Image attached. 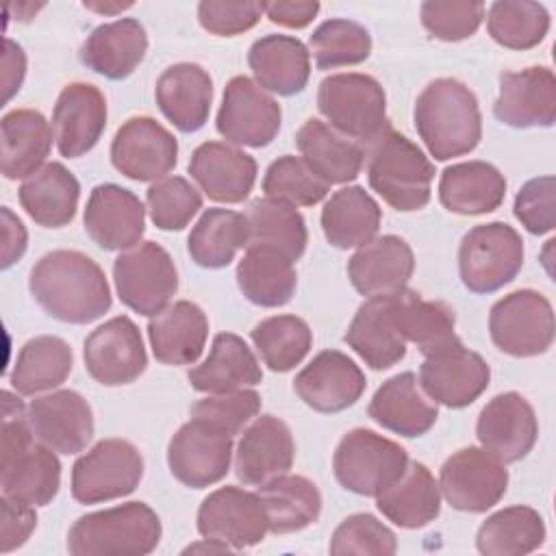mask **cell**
Returning <instances> with one entry per match:
<instances>
[{
  "label": "cell",
  "instance_id": "obj_18",
  "mask_svg": "<svg viewBox=\"0 0 556 556\" xmlns=\"http://www.w3.org/2000/svg\"><path fill=\"white\" fill-rule=\"evenodd\" d=\"M417 380L434 404L463 408L486 391L491 369L478 352L456 343L426 356Z\"/></svg>",
  "mask_w": 556,
  "mask_h": 556
},
{
  "label": "cell",
  "instance_id": "obj_9",
  "mask_svg": "<svg viewBox=\"0 0 556 556\" xmlns=\"http://www.w3.org/2000/svg\"><path fill=\"white\" fill-rule=\"evenodd\" d=\"M113 280L119 300L135 313L154 317L178 291V271L169 252L154 243L141 241L124 250L113 263Z\"/></svg>",
  "mask_w": 556,
  "mask_h": 556
},
{
  "label": "cell",
  "instance_id": "obj_7",
  "mask_svg": "<svg viewBox=\"0 0 556 556\" xmlns=\"http://www.w3.org/2000/svg\"><path fill=\"white\" fill-rule=\"evenodd\" d=\"M406 450L367 428L348 430L332 456L337 482L365 497L380 495L408 467Z\"/></svg>",
  "mask_w": 556,
  "mask_h": 556
},
{
  "label": "cell",
  "instance_id": "obj_56",
  "mask_svg": "<svg viewBox=\"0 0 556 556\" xmlns=\"http://www.w3.org/2000/svg\"><path fill=\"white\" fill-rule=\"evenodd\" d=\"M515 217L532 235H547L556 226V180L554 176H539L528 180L513 206Z\"/></svg>",
  "mask_w": 556,
  "mask_h": 556
},
{
  "label": "cell",
  "instance_id": "obj_8",
  "mask_svg": "<svg viewBox=\"0 0 556 556\" xmlns=\"http://www.w3.org/2000/svg\"><path fill=\"white\" fill-rule=\"evenodd\" d=\"M523 265V239L504 224L491 222L473 226L460 239L458 274L473 293H493L515 280Z\"/></svg>",
  "mask_w": 556,
  "mask_h": 556
},
{
  "label": "cell",
  "instance_id": "obj_32",
  "mask_svg": "<svg viewBox=\"0 0 556 556\" xmlns=\"http://www.w3.org/2000/svg\"><path fill=\"white\" fill-rule=\"evenodd\" d=\"M148 52V35L139 20L122 17L100 24L87 35L80 61L96 74L122 80L130 76Z\"/></svg>",
  "mask_w": 556,
  "mask_h": 556
},
{
  "label": "cell",
  "instance_id": "obj_38",
  "mask_svg": "<svg viewBox=\"0 0 556 556\" xmlns=\"http://www.w3.org/2000/svg\"><path fill=\"white\" fill-rule=\"evenodd\" d=\"M378 510L400 528H424L441 513V489L424 463H408L404 473L376 495Z\"/></svg>",
  "mask_w": 556,
  "mask_h": 556
},
{
  "label": "cell",
  "instance_id": "obj_17",
  "mask_svg": "<svg viewBox=\"0 0 556 556\" xmlns=\"http://www.w3.org/2000/svg\"><path fill=\"white\" fill-rule=\"evenodd\" d=\"M198 532L232 549H245L261 543L269 526L256 493L241 486H219L198 508Z\"/></svg>",
  "mask_w": 556,
  "mask_h": 556
},
{
  "label": "cell",
  "instance_id": "obj_26",
  "mask_svg": "<svg viewBox=\"0 0 556 556\" xmlns=\"http://www.w3.org/2000/svg\"><path fill=\"white\" fill-rule=\"evenodd\" d=\"M295 458V443L289 426L274 417H256L241 434L235 452V473L243 484L258 486L289 473Z\"/></svg>",
  "mask_w": 556,
  "mask_h": 556
},
{
  "label": "cell",
  "instance_id": "obj_36",
  "mask_svg": "<svg viewBox=\"0 0 556 556\" xmlns=\"http://www.w3.org/2000/svg\"><path fill=\"white\" fill-rule=\"evenodd\" d=\"M187 378L200 393H226L258 384L263 371L254 352L239 334L219 332L213 339L208 356Z\"/></svg>",
  "mask_w": 556,
  "mask_h": 556
},
{
  "label": "cell",
  "instance_id": "obj_50",
  "mask_svg": "<svg viewBox=\"0 0 556 556\" xmlns=\"http://www.w3.org/2000/svg\"><path fill=\"white\" fill-rule=\"evenodd\" d=\"M308 52L313 54L317 70L358 65L371 52V35L354 20L332 17L313 30L308 37Z\"/></svg>",
  "mask_w": 556,
  "mask_h": 556
},
{
  "label": "cell",
  "instance_id": "obj_60",
  "mask_svg": "<svg viewBox=\"0 0 556 556\" xmlns=\"http://www.w3.org/2000/svg\"><path fill=\"white\" fill-rule=\"evenodd\" d=\"M26 228L9 206H2V269H9L26 252Z\"/></svg>",
  "mask_w": 556,
  "mask_h": 556
},
{
  "label": "cell",
  "instance_id": "obj_44",
  "mask_svg": "<svg viewBox=\"0 0 556 556\" xmlns=\"http://www.w3.org/2000/svg\"><path fill=\"white\" fill-rule=\"evenodd\" d=\"M248 219L230 208H206L189 232L187 250L195 265L222 269L241 248H248Z\"/></svg>",
  "mask_w": 556,
  "mask_h": 556
},
{
  "label": "cell",
  "instance_id": "obj_2",
  "mask_svg": "<svg viewBox=\"0 0 556 556\" xmlns=\"http://www.w3.org/2000/svg\"><path fill=\"white\" fill-rule=\"evenodd\" d=\"M26 408L17 395L2 391V495L30 504H50L61 486L56 452L35 443Z\"/></svg>",
  "mask_w": 556,
  "mask_h": 556
},
{
  "label": "cell",
  "instance_id": "obj_31",
  "mask_svg": "<svg viewBox=\"0 0 556 556\" xmlns=\"http://www.w3.org/2000/svg\"><path fill=\"white\" fill-rule=\"evenodd\" d=\"M208 337L206 313L189 300L165 306L148 321L152 354L163 365H191L200 358Z\"/></svg>",
  "mask_w": 556,
  "mask_h": 556
},
{
  "label": "cell",
  "instance_id": "obj_47",
  "mask_svg": "<svg viewBox=\"0 0 556 556\" xmlns=\"http://www.w3.org/2000/svg\"><path fill=\"white\" fill-rule=\"evenodd\" d=\"M397 319L406 343H415L424 356L460 343L454 332V311L443 302L424 300L413 289L400 291Z\"/></svg>",
  "mask_w": 556,
  "mask_h": 556
},
{
  "label": "cell",
  "instance_id": "obj_37",
  "mask_svg": "<svg viewBox=\"0 0 556 556\" xmlns=\"http://www.w3.org/2000/svg\"><path fill=\"white\" fill-rule=\"evenodd\" d=\"M17 195L22 208L35 224L61 228L76 215L80 185L63 163L52 161L24 178Z\"/></svg>",
  "mask_w": 556,
  "mask_h": 556
},
{
  "label": "cell",
  "instance_id": "obj_46",
  "mask_svg": "<svg viewBox=\"0 0 556 556\" xmlns=\"http://www.w3.org/2000/svg\"><path fill=\"white\" fill-rule=\"evenodd\" d=\"M243 215L248 219V245H267L280 250L293 263L304 254L308 232L304 217L295 211V206L265 195L250 202Z\"/></svg>",
  "mask_w": 556,
  "mask_h": 556
},
{
  "label": "cell",
  "instance_id": "obj_49",
  "mask_svg": "<svg viewBox=\"0 0 556 556\" xmlns=\"http://www.w3.org/2000/svg\"><path fill=\"white\" fill-rule=\"evenodd\" d=\"M486 30L495 43L508 50H530L545 39L549 13L539 2L497 0L486 11Z\"/></svg>",
  "mask_w": 556,
  "mask_h": 556
},
{
  "label": "cell",
  "instance_id": "obj_12",
  "mask_svg": "<svg viewBox=\"0 0 556 556\" xmlns=\"http://www.w3.org/2000/svg\"><path fill=\"white\" fill-rule=\"evenodd\" d=\"M508 469L484 447L454 452L439 471V489L445 502L463 513H484L506 493Z\"/></svg>",
  "mask_w": 556,
  "mask_h": 556
},
{
  "label": "cell",
  "instance_id": "obj_43",
  "mask_svg": "<svg viewBox=\"0 0 556 556\" xmlns=\"http://www.w3.org/2000/svg\"><path fill=\"white\" fill-rule=\"evenodd\" d=\"M72 365V348L61 337L41 334L20 348L9 382L17 395H37L63 384Z\"/></svg>",
  "mask_w": 556,
  "mask_h": 556
},
{
  "label": "cell",
  "instance_id": "obj_33",
  "mask_svg": "<svg viewBox=\"0 0 556 556\" xmlns=\"http://www.w3.org/2000/svg\"><path fill=\"white\" fill-rule=\"evenodd\" d=\"M248 65L267 93L295 96L311 76V52L291 35H265L250 46Z\"/></svg>",
  "mask_w": 556,
  "mask_h": 556
},
{
  "label": "cell",
  "instance_id": "obj_20",
  "mask_svg": "<svg viewBox=\"0 0 556 556\" xmlns=\"http://www.w3.org/2000/svg\"><path fill=\"white\" fill-rule=\"evenodd\" d=\"M476 434L480 445L495 458L502 463H517L526 458L536 443V413L521 393H500L480 410Z\"/></svg>",
  "mask_w": 556,
  "mask_h": 556
},
{
  "label": "cell",
  "instance_id": "obj_1",
  "mask_svg": "<svg viewBox=\"0 0 556 556\" xmlns=\"http://www.w3.org/2000/svg\"><path fill=\"white\" fill-rule=\"evenodd\" d=\"M28 289L35 302L65 324H91L113 304L102 267L78 250H52L30 269Z\"/></svg>",
  "mask_w": 556,
  "mask_h": 556
},
{
  "label": "cell",
  "instance_id": "obj_45",
  "mask_svg": "<svg viewBox=\"0 0 556 556\" xmlns=\"http://www.w3.org/2000/svg\"><path fill=\"white\" fill-rule=\"evenodd\" d=\"M545 541V523L530 506H508L482 521L476 547L484 556H523Z\"/></svg>",
  "mask_w": 556,
  "mask_h": 556
},
{
  "label": "cell",
  "instance_id": "obj_55",
  "mask_svg": "<svg viewBox=\"0 0 556 556\" xmlns=\"http://www.w3.org/2000/svg\"><path fill=\"white\" fill-rule=\"evenodd\" d=\"M419 17L432 37L441 41H463L480 28L484 20V4L460 0H426L419 7Z\"/></svg>",
  "mask_w": 556,
  "mask_h": 556
},
{
  "label": "cell",
  "instance_id": "obj_63",
  "mask_svg": "<svg viewBox=\"0 0 556 556\" xmlns=\"http://www.w3.org/2000/svg\"><path fill=\"white\" fill-rule=\"evenodd\" d=\"M191 552H232V547H228L226 543H222V541H215V539H204L202 536V541L200 543H193V545H189L187 549H185V554H191Z\"/></svg>",
  "mask_w": 556,
  "mask_h": 556
},
{
  "label": "cell",
  "instance_id": "obj_62",
  "mask_svg": "<svg viewBox=\"0 0 556 556\" xmlns=\"http://www.w3.org/2000/svg\"><path fill=\"white\" fill-rule=\"evenodd\" d=\"M85 9L96 11V13H104V15H117L126 9L132 7V2H83Z\"/></svg>",
  "mask_w": 556,
  "mask_h": 556
},
{
  "label": "cell",
  "instance_id": "obj_15",
  "mask_svg": "<svg viewBox=\"0 0 556 556\" xmlns=\"http://www.w3.org/2000/svg\"><path fill=\"white\" fill-rule=\"evenodd\" d=\"M111 163L130 180L156 182L176 167L178 141L156 119L137 115L117 128L111 141Z\"/></svg>",
  "mask_w": 556,
  "mask_h": 556
},
{
  "label": "cell",
  "instance_id": "obj_59",
  "mask_svg": "<svg viewBox=\"0 0 556 556\" xmlns=\"http://www.w3.org/2000/svg\"><path fill=\"white\" fill-rule=\"evenodd\" d=\"M319 9H321L319 2H289V0L263 2V13L269 17V22L280 24L285 28L308 26L319 13Z\"/></svg>",
  "mask_w": 556,
  "mask_h": 556
},
{
  "label": "cell",
  "instance_id": "obj_14",
  "mask_svg": "<svg viewBox=\"0 0 556 556\" xmlns=\"http://www.w3.org/2000/svg\"><path fill=\"white\" fill-rule=\"evenodd\" d=\"M280 119V104L263 87L248 76H235L224 89L215 126L235 146L265 148L276 139Z\"/></svg>",
  "mask_w": 556,
  "mask_h": 556
},
{
  "label": "cell",
  "instance_id": "obj_39",
  "mask_svg": "<svg viewBox=\"0 0 556 556\" xmlns=\"http://www.w3.org/2000/svg\"><path fill=\"white\" fill-rule=\"evenodd\" d=\"M2 176L7 180L28 178L43 167L52 148V126L33 109H15L2 117Z\"/></svg>",
  "mask_w": 556,
  "mask_h": 556
},
{
  "label": "cell",
  "instance_id": "obj_35",
  "mask_svg": "<svg viewBox=\"0 0 556 556\" xmlns=\"http://www.w3.org/2000/svg\"><path fill=\"white\" fill-rule=\"evenodd\" d=\"M295 143L302 161L330 187L352 182L363 169V148L321 119H306L295 135Z\"/></svg>",
  "mask_w": 556,
  "mask_h": 556
},
{
  "label": "cell",
  "instance_id": "obj_22",
  "mask_svg": "<svg viewBox=\"0 0 556 556\" xmlns=\"http://www.w3.org/2000/svg\"><path fill=\"white\" fill-rule=\"evenodd\" d=\"M493 115L510 128H549L556 119V78L545 65L502 72Z\"/></svg>",
  "mask_w": 556,
  "mask_h": 556
},
{
  "label": "cell",
  "instance_id": "obj_41",
  "mask_svg": "<svg viewBox=\"0 0 556 556\" xmlns=\"http://www.w3.org/2000/svg\"><path fill=\"white\" fill-rule=\"evenodd\" d=\"M380 222L382 211L378 202L358 185L334 191L321 208L324 237L339 250L358 248L371 241Z\"/></svg>",
  "mask_w": 556,
  "mask_h": 556
},
{
  "label": "cell",
  "instance_id": "obj_53",
  "mask_svg": "<svg viewBox=\"0 0 556 556\" xmlns=\"http://www.w3.org/2000/svg\"><path fill=\"white\" fill-rule=\"evenodd\" d=\"M330 554H395L397 541L391 528L378 521L369 513H356L345 517L330 539Z\"/></svg>",
  "mask_w": 556,
  "mask_h": 556
},
{
  "label": "cell",
  "instance_id": "obj_58",
  "mask_svg": "<svg viewBox=\"0 0 556 556\" xmlns=\"http://www.w3.org/2000/svg\"><path fill=\"white\" fill-rule=\"evenodd\" d=\"M37 528L35 506L4 497L0 500V549L4 554L22 547Z\"/></svg>",
  "mask_w": 556,
  "mask_h": 556
},
{
  "label": "cell",
  "instance_id": "obj_30",
  "mask_svg": "<svg viewBox=\"0 0 556 556\" xmlns=\"http://www.w3.org/2000/svg\"><path fill=\"white\" fill-rule=\"evenodd\" d=\"M154 98L161 113L182 132L200 130L211 113L213 80L198 63L169 65L156 80Z\"/></svg>",
  "mask_w": 556,
  "mask_h": 556
},
{
  "label": "cell",
  "instance_id": "obj_5",
  "mask_svg": "<svg viewBox=\"0 0 556 556\" xmlns=\"http://www.w3.org/2000/svg\"><path fill=\"white\" fill-rule=\"evenodd\" d=\"M161 519L146 502L87 513L67 532L74 556H146L161 541Z\"/></svg>",
  "mask_w": 556,
  "mask_h": 556
},
{
  "label": "cell",
  "instance_id": "obj_52",
  "mask_svg": "<svg viewBox=\"0 0 556 556\" xmlns=\"http://www.w3.org/2000/svg\"><path fill=\"white\" fill-rule=\"evenodd\" d=\"M150 219L161 230H182L202 208L200 191L182 176H165L148 187Z\"/></svg>",
  "mask_w": 556,
  "mask_h": 556
},
{
  "label": "cell",
  "instance_id": "obj_57",
  "mask_svg": "<svg viewBox=\"0 0 556 556\" xmlns=\"http://www.w3.org/2000/svg\"><path fill=\"white\" fill-rule=\"evenodd\" d=\"M263 2H230L202 0L198 4V20L204 30L217 37H235L258 24Z\"/></svg>",
  "mask_w": 556,
  "mask_h": 556
},
{
  "label": "cell",
  "instance_id": "obj_24",
  "mask_svg": "<svg viewBox=\"0 0 556 556\" xmlns=\"http://www.w3.org/2000/svg\"><path fill=\"white\" fill-rule=\"evenodd\" d=\"M363 369L339 350L319 352L293 380L298 397L317 413H339L365 391Z\"/></svg>",
  "mask_w": 556,
  "mask_h": 556
},
{
  "label": "cell",
  "instance_id": "obj_28",
  "mask_svg": "<svg viewBox=\"0 0 556 556\" xmlns=\"http://www.w3.org/2000/svg\"><path fill=\"white\" fill-rule=\"evenodd\" d=\"M413 271L415 254L397 235L374 237L371 241L358 245L348 261L350 282L365 298L406 289Z\"/></svg>",
  "mask_w": 556,
  "mask_h": 556
},
{
  "label": "cell",
  "instance_id": "obj_27",
  "mask_svg": "<svg viewBox=\"0 0 556 556\" xmlns=\"http://www.w3.org/2000/svg\"><path fill=\"white\" fill-rule=\"evenodd\" d=\"M189 174L213 202L239 204L256 182V161L237 146L204 141L191 154Z\"/></svg>",
  "mask_w": 556,
  "mask_h": 556
},
{
  "label": "cell",
  "instance_id": "obj_25",
  "mask_svg": "<svg viewBox=\"0 0 556 556\" xmlns=\"http://www.w3.org/2000/svg\"><path fill=\"white\" fill-rule=\"evenodd\" d=\"M106 126V100L96 85L70 83L61 89L52 111L56 150L78 159L96 148Z\"/></svg>",
  "mask_w": 556,
  "mask_h": 556
},
{
  "label": "cell",
  "instance_id": "obj_3",
  "mask_svg": "<svg viewBox=\"0 0 556 556\" xmlns=\"http://www.w3.org/2000/svg\"><path fill=\"white\" fill-rule=\"evenodd\" d=\"M415 130L434 161L469 154L482 139V115L473 91L456 78L432 80L415 102Z\"/></svg>",
  "mask_w": 556,
  "mask_h": 556
},
{
  "label": "cell",
  "instance_id": "obj_40",
  "mask_svg": "<svg viewBox=\"0 0 556 556\" xmlns=\"http://www.w3.org/2000/svg\"><path fill=\"white\" fill-rule=\"evenodd\" d=\"M237 285L256 306H285L298 287L293 261L267 245H248L237 265Z\"/></svg>",
  "mask_w": 556,
  "mask_h": 556
},
{
  "label": "cell",
  "instance_id": "obj_54",
  "mask_svg": "<svg viewBox=\"0 0 556 556\" xmlns=\"http://www.w3.org/2000/svg\"><path fill=\"white\" fill-rule=\"evenodd\" d=\"M261 410V395L252 389H237L226 393H208L191 406V417L204 419L226 434H239Z\"/></svg>",
  "mask_w": 556,
  "mask_h": 556
},
{
  "label": "cell",
  "instance_id": "obj_42",
  "mask_svg": "<svg viewBox=\"0 0 556 556\" xmlns=\"http://www.w3.org/2000/svg\"><path fill=\"white\" fill-rule=\"evenodd\" d=\"M256 495L267 515L269 532L289 534L315 523L321 513V493L304 476L282 473L256 486Z\"/></svg>",
  "mask_w": 556,
  "mask_h": 556
},
{
  "label": "cell",
  "instance_id": "obj_61",
  "mask_svg": "<svg viewBox=\"0 0 556 556\" xmlns=\"http://www.w3.org/2000/svg\"><path fill=\"white\" fill-rule=\"evenodd\" d=\"M26 74V56L20 43L13 39H4L2 52V87H4V102H9L22 87Z\"/></svg>",
  "mask_w": 556,
  "mask_h": 556
},
{
  "label": "cell",
  "instance_id": "obj_21",
  "mask_svg": "<svg viewBox=\"0 0 556 556\" xmlns=\"http://www.w3.org/2000/svg\"><path fill=\"white\" fill-rule=\"evenodd\" d=\"M400 291L367 298L354 313L345 343L371 369H389L406 356V339L397 319Z\"/></svg>",
  "mask_w": 556,
  "mask_h": 556
},
{
  "label": "cell",
  "instance_id": "obj_13",
  "mask_svg": "<svg viewBox=\"0 0 556 556\" xmlns=\"http://www.w3.org/2000/svg\"><path fill=\"white\" fill-rule=\"evenodd\" d=\"M230 460L232 437L198 417L182 424L167 445L172 476L191 489H204L219 482L228 473Z\"/></svg>",
  "mask_w": 556,
  "mask_h": 556
},
{
  "label": "cell",
  "instance_id": "obj_6",
  "mask_svg": "<svg viewBox=\"0 0 556 556\" xmlns=\"http://www.w3.org/2000/svg\"><path fill=\"white\" fill-rule=\"evenodd\" d=\"M317 109L330 128L363 143L389 126L384 89L367 74L326 76L317 89Z\"/></svg>",
  "mask_w": 556,
  "mask_h": 556
},
{
  "label": "cell",
  "instance_id": "obj_23",
  "mask_svg": "<svg viewBox=\"0 0 556 556\" xmlns=\"http://www.w3.org/2000/svg\"><path fill=\"white\" fill-rule=\"evenodd\" d=\"M85 230L102 250H130L146 232L143 202L113 182L91 189L85 206Z\"/></svg>",
  "mask_w": 556,
  "mask_h": 556
},
{
  "label": "cell",
  "instance_id": "obj_16",
  "mask_svg": "<svg viewBox=\"0 0 556 556\" xmlns=\"http://www.w3.org/2000/svg\"><path fill=\"white\" fill-rule=\"evenodd\" d=\"M85 369L104 387L135 382L148 367V354L139 328L126 315L98 326L83 348Z\"/></svg>",
  "mask_w": 556,
  "mask_h": 556
},
{
  "label": "cell",
  "instance_id": "obj_4",
  "mask_svg": "<svg viewBox=\"0 0 556 556\" xmlns=\"http://www.w3.org/2000/svg\"><path fill=\"white\" fill-rule=\"evenodd\" d=\"M365 169L371 189L389 206L410 213L430 202L434 163L417 143L391 126L367 143Z\"/></svg>",
  "mask_w": 556,
  "mask_h": 556
},
{
  "label": "cell",
  "instance_id": "obj_51",
  "mask_svg": "<svg viewBox=\"0 0 556 556\" xmlns=\"http://www.w3.org/2000/svg\"><path fill=\"white\" fill-rule=\"evenodd\" d=\"M263 191L267 198L291 206H313L328 195L330 185H326L302 161V156L282 154L267 167L263 176Z\"/></svg>",
  "mask_w": 556,
  "mask_h": 556
},
{
  "label": "cell",
  "instance_id": "obj_29",
  "mask_svg": "<svg viewBox=\"0 0 556 556\" xmlns=\"http://www.w3.org/2000/svg\"><path fill=\"white\" fill-rule=\"evenodd\" d=\"M367 415L384 430L413 439L426 434L434 426L439 408L426 395L417 376L413 371H402L376 389Z\"/></svg>",
  "mask_w": 556,
  "mask_h": 556
},
{
  "label": "cell",
  "instance_id": "obj_11",
  "mask_svg": "<svg viewBox=\"0 0 556 556\" xmlns=\"http://www.w3.org/2000/svg\"><path fill=\"white\" fill-rule=\"evenodd\" d=\"M143 478L141 452L124 439H104L78 456L72 467V495L98 504L130 495Z\"/></svg>",
  "mask_w": 556,
  "mask_h": 556
},
{
  "label": "cell",
  "instance_id": "obj_48",
  "mask_svg": "<svg viewBox=\"0 0 556 556\" xmlns=\"http://www.w3.org/2000/svg\"><path fill=\"white\" fill-rule=\"evenodd\" d=\"M252 343L271 371L285 374L304 361L313 345V332L302 317L274 315L254 326Z\"/></svg>",
  "mask_w": 556,
  "mask_h": 556
},
{
  "label": "cell",
  "instance_id": "obj_34",
  "mask_svg": "<svg viewBox=\"0 0 556 556\" xmlns=\"http://www.w3.org/2000/svg\"><path fill=\"white\" fill-rule=\"evenodd\" d=\"M506 178L486 161H463L443 169L439 200L456 215H484L504 202Z\"/></svg>",
  "mask_w": 556,
  "mask_h": 556
},
{
  "label": "cell",
  "instance_id": "obj_10",
  "mask_svg": "<svg viewBox=\"0 0 556 556\" xmlns=\"http://www.w3.org/2000/svg\"><path fill=\"white\" fill-rule=\"evenodd\" d=\"M489 334L497 350L528 358L545 354L554 343V308L534 289H519L491 306Z\"/></svg>",
  "mask_w": 556,
  "mask_h": 556
},
{
  "label": "cell",
  "instance_id": "obj_19",
  "mask_svg": "<svg viewBox=\"0 0 556 556\" xmlns=\"http://www.w3.org/2000/svg\"><path fill=\"white\" fill-rule=\"evenodd\" d=\"M33 437L56 454H78L93 437V413L87 400L59 389L35 397L26 408Z\"/></svg>",
  "mask_w": 556,
  "mask_h": 556
}]
</instances>
